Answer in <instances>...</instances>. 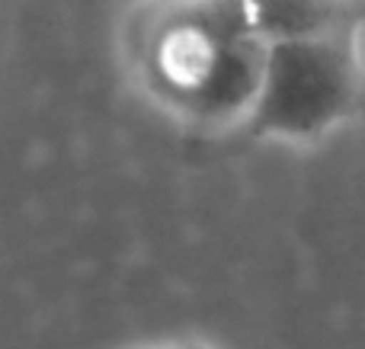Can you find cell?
Here are the masks:
<instances>
[{
	"mask_svg": "<svg viewBox=\"0 0 365 349\" xmlns=\"http://www.w3.org/2000/svg\"><path fill=\"white\" fill-rule=\"evenodd\" d=\"M349 96L353 90L340 58L317 48H289L285 55L266 58L250 115L266 132L314 135L346 109Z\"/></svg>",
	"mask_w": 365,
	"mask_h": 349,
	"instance_id": "1",
	"label": "cell"
}]
</instances>
